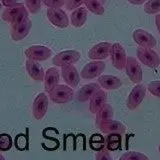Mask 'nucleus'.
Returning a JSON list of instances; mask_svg holds the SVG:
<instances>
[{"mask_svg": "<svg viewBox=\"0 0 160 160\" xmlns=\"http://www.w3.org/2000/svg\"><path fill=\"white\" fill-rule=\"evenodd\" d=\"M74 90L68 85L58 84L52 90L48 92V97L52 102L56 104L68 103L74 98Z\"/></svg>", "mask_w": 160, "mask_h": 160, "instance_id": "obj_1", "label": "nucleus"}, {"mask_svg": "<svg viewBox=\"0 0 160 160\" xmlns=\"http://www.w3.org/2000/svg\"><path fill=\"white\" fill-rule=\"evenodd\" d=\"M136 55L139 61L149 68H157L160 65V58L158 54L152 50V48L138 47L136 50Z\"/></svg>", "mask_w": 160, "mask_h": 160, "instance_id": "obj_2", "label": "nucleus"}, {"mask_svg": "<svg viewBox=\"0 0 160 160\" xmlns=\"http://www.w3.org/2000/svg\"><path fill=\"white\" fill-rule=\"evenodd\" d=\"M81 55L78 51L75 50H65V51H61L58 54H56L52 58V63L54 66L57 67H63L67 66V65H74L77 63Z\"/></svg>", "mask_w": 160, "mask_h": 160, "instance_id": "obj_3", "label": "nucleus"}, {"mask_svg": "<svg viewBox=\"0 0 160 160\" xmlns=\"http://www.w3.org/2000/svg\"><path fill=\"white\" fill-rule=\"evenodd\" d=\"M125 71H126L127 76L129 77L130 81L138 84L141 83L142 78H143V72L141 65H140L139 61L137 59H135L131 56H127V61L125 64Z\"/></svg>", "mask_w": 160, "mask_h": 160, "instance_id": "obj_4", "label": "nucleus"}, {"mask_svg": "<svg viewBox=\"0 0 160 160\" xmlns=\"http://www.w3.org/2000/svg\"><path fill=\"white\" fill-rule=\"evenodd\" d=\"M49 106V97L46 93H39L35 97L32 104V115L36 120H41L45 117Z\"/></svg>", "mask_w": 160, "mask_h": 160, "instance_id": "obj_5", "label": "nucleus"}, {"mask_svg": "<svg viewBox=\"0 0 160 160\" xmlns=\"http://www.w3.org/2000/svg\"><path fill=\"white\" fill-rule=\"evenodd\" d=\"M105 63L102 60H95V61L87 63L82 68L80 72V76L83 79H94L96 77H99L105 70Z\"/></svg>", "mask_w": 160, "mask_h": 160, "instance_id": "obj_6", "label": "nucleus"}, {"mask_svg": "<svg viewBox=\"0 0 160 160\" xmlns=\"http://www.w3.org/2000/svg\"><path fill=\"white\" fill-rule=\"evenodd\" d=\"M146 95V88L141 83L135 85L131 92L129 93L127 97L126 105L129 110H135L140 104L143 102V100Z\"/></svg>", "mask_w": 160, "mask_h": 160, "instance_id": "obj_7", "label": "nucleus"}, {"mask_svg": "<svg viewBox=\"0 0 160 160\" xmlns=\"http://www.w3.org/2000/svg\"><path fill=\"white\" fill-rule=\"evenodd\" d=\"M110 58H111L112 65L117 70H122L125 68V64H126L127 61V55L122 44L117 42L112 44Z\"/></svg>", "mask_w": 160, "mask_h": 160, "instance_id": "obj_8", "label": "nucleus"}, {"mask_svg": "<svg viewBox=\"0 0 160 160\" xmlns=\"http://www.w3.org/2000/svg\"><path fill=\"white\" fill-rule=\"evenodd\" d=\"M46 13H47V18L50 21V23L58 28H61V29L66 28L70 23L68 15L66 14V12L63 11L61 8H58V9L48 8Z\"/></svg>", "mask_w": 160, "mask_h": 160, "instance_id": "obj_9", "label": "nucleus"}, {"mask_svg": "<svg viewBox=\"0 0 160 160\" xmlns=\"http://www.w3.org/2000/svg\"><path fill=\"white\" fill-rule=\"evenodd\" d=\"M52 51L46 46L42 45H33L25 50V56L27 59H31L34 61H45L50 58Z\"/></svg>", "mask_w": 160, "mask_h": 160, "instance_id": "obj_10", "label": "nucleus"}, {"mask_svg": "<svg viewBox=\"0 0 160 160\" xmlns=\"http://www.w3.org/2000/svg\"><path fill=\"white\" fill-rule=\"evenodd\" d=\"M132 37L135 43L138 44L140 47L153 48L157 44L156 39L153 35L143 29H136L133 32Z\"/></svg>", "mask_w": 160, "mask_h": 160, "instance_id": "obj_11", "label": "nucleus"}, {"mask_svg": "<svg viewBox=\"0 0 160 160\" xmlns=\"http://www.w3.org/2000/svg\"><path fill=\"white\" fill-rule=\"evenodd\" d=\"M112 44L109 42H100L94 45L88 51V57L91 60H104L110 56Z\"/></svg>", "mask_w": 160, "mask_h": 160, "instance_id": "obj_12", "label": "nucleus"}, {"mask_svg": "<svg viewBox=\"0 0 160 160\" xmlns=\"http://www.w3.org/2000/svg\"><path fill=\"white\" fill-rule=\"evenodd\" d=\"M61 76L66 85L71 88H76L81 78L74 65H67V66L61 67Z\"/></svg>", "mask_w": 160, "mask_h": 160, "instance_id": "obj_13", "label": "nucleus"}, {"mask_svg": "<svg viewBox=\"0 0 160 160\" xmlns=\"http://www.w3.org/2000/svg\"><path fill=\"white\" fill-rule=\"evenodd\" d=\"M100 85L98 83H88L85 84L84 86H82L80 89H78V91L75 94V99L78 102H86L89 101L90 98L92 97V95L97 91L98 89H100Z\"/></svg>", "mask_w": 160, "mask_h": 160, "instance_id": "obj_14", "label": "nucleus"}, {"mask_svg": "<svg viewBox=\"0 0 160 160\" xmlns=\"http://www.w3.org/2000/svg\"><path fill=\"white\" fill-rule=\"evenodd\" d=\"M25 68H26V71L29 74V76L33 80H35V81H43L45 72L43 67L37 61L27 59L26 62H25Z\"/></svg>", "mask_w": 160, "mask_h": 160, "instance_id": "obj_15", "label": "nucleus"}, {"mask_svg": "<svg viewBox=\"0 0 160 160\" xmlns=\"http://www.w3.org/2000/svg\"><path fill=\"white\" fill-rule=\"evenodd\" d=\"M107 102V93L101 88L95 92L89 100V110L93 114H96L98 110Z\"/></svg>", "mask_w": 160, "mask_h": 160, "instance_id": "obj_16", "label": "nucleus"}, {"mask_svg": "<svg viewBox=\"0 0 160 160\" xmlns=\"http://www.w3.org/2000/svg\"><path fill=\"white\" fill-rule=\"evenodd\" d=\"M60 81V73L57 68L50 67L45 72V76L43 79L44 87L46 92L48 93L50 90H52L55 86H57Z\"/></svg>", "mask_w": 160, "mask_h": 160, "instance_id": "obj_17", "label": "nucleus"}, {"mask_svg": "<svg viewBox=\"0 0 160 160\" xmlns=\"http://www.w3.org/2000/svg\"><path fill=\"white\" fill-rule=\"evenodd\" d=\"M98 128L101 130V132H103L104 134L116 133V134L122 135L126 132V127H125V125L120 121L113 120V119L110 120V121L102 123Z\"/></svg>", "mask_w": 160, "mask_h": 160, "instance_id": "obj_18", "label": "nucleus"}, {"mask_svg": "<svg viewBox=\"0 0 160 160\" xmlns=\"http://www.w3.org/2000/svg\"><path fill=\"white\" fill-rule=\"evenodd\" d=\"M98 84L100 87L106 90H116L121 87L122 82L114 75H100L98 77Z\"/></svg>", "mask_w": 160, "mask_h": 160, "instance_id": "obj_19", "label": "nucleus"}, {"mask_svg": "<svg viewBox=\"0 0 160 160\" xmlns=\"http://www.w3.org/2000/svg\"><path fill=\"white\" fill-rule=\"evenodd\" d=\"M32 27L31 20H27V21L23 22L22 24L18 25L11 28V37L14 41H21L25 37L27 36L30 32V29Z\"/></svg>", "mask_w": 160, "mask_h": 160, "instance_id": "obj_20", "label": "nucleus"}, {"mask_svg": "<svg viewBox=\"0 0 160 160\" xmlns=\"http://www.w3.org/2000/svg\"><path fill=\"white\" fill-rule=\"evenodd\" d=\"M113 115H114L113 107L109 103L106 102L96 113V118H95V123H96V126L99 127L102 123L112 120L113 119Z\"/></svg>", "mask_w": 160, "mask_h": 160, "instance_id": "obj_21", "label": "nucleus"}, {"mask_svg": "<svg viewBox=\"0 0 160 160\" xmlns=\"http://www.w3.org/2000/svg\"><path fill=\"white\" fill-rule=\"evenodd\" d=\"M87 8L86 7H79L72 11L70 15V23H71L74 27L80 28L86 23L87 20Z\"/></svg>", "mask_w": 160, "mask_h": 160, "instance_id": "obj_22", "label": "nucleus"}, {"mask_svg": "<svg viewBox=\"0 0 160 160\" xmlns=\"http://www.w3.org/2000/svg\"><path fill=\"white\" fill-rule=\"evenodd\" d=\"M25 7L26 6H25L23 3H16V4H14L10 7H6L1 14V18L4 20L5 22L11 23L12 20L15 18V16H16V15Z\"/></svg>", "mask_w": 160, "mask_h": 160, "instance_id": "obj_23", "label": "nucleus"}, {"mask_svg": "<svg viewBox=\"0 0 160 160\" xmlns=\"http://www.w3.org/2000/svg\"><path fill=\"white\" fill-rule=\"evenodd\" d=\"M84 4L87 10L95 15H103L105 13L103 4L98 0H85Z\"/></svg>", "mask_w": 160, "mask_h": 160, "instance_id": "obj_24", "label": "nucleus"}, {"mask_svg": "<svg viewBox=\"0 0 160 160\" xmlns=\"http://www.w3.org/2000/svg\"><path fill=\"white\" fill-rule=\"evenodd\" d=\"M105 144H106V148L109 151H113V150L118 149L120 145H121V135L116 133L107 134L106 143Z\"/></svg>", "mask_w": 160, "mask_h": 160, "instance_id": "obj_25", "label": "nucleus"}, {"mask_svg": "<svg viewBox=\"0 0 160 160\" xmlns=\"http://www.w3.org/2000/svg\"><path fill=\"white\" fill-rule=\"evenodd\" d=\"M144 11L150 15L160 13V0H148L144 5Z\"/></svg>", "mask_w": 160, "mask_h": 160, "instance_id": "obj_26", "label": "nucleus"}, {"mask_svg": "<svg viewBox=\"0 0 160 160\" xmlns=\"http://www.w3.org/2000/svg\"><path fill=\"white\" fill-rule=\"evenodd\" d=\"M120 160H149V157L146 154L138 151H128L125 152L121 157Z\"/></svg>", "mask_w": 160, "mask_h": 160, "instance_id": "obj_27", "label": "nucleus"}, {"mask_svg": "<svg viewBox=\"0 0 160 160\" xmlns=\"http://www.w3.org/2000/svg\"><path fill=\"white\" fill-rule=\"evenodd\" d=\"M28 19H29V11L27 10V8L25 7L16 15V16H15V18L12 20V22L10 23L11 24V28L15 27V26H18V25L22 24L23 22L27 21Z\"/></svg>", "mask_w": 160, "mask_h": 160, "instance_id": "obj_28", "label": "nucleus"}, {"mask_svg": "<svg viewBox=\"0 0 160 160\" xmlns=\"http://www.w3.org/2000/svg\"><path fill=\"white\" fill-rule=\"evenodd\" d=\"M25 6H26L29 13L37 14L42 6V0H25Z\"/></svg>", "mask_w": 160, "mask_h": 160, "instance_id": "obj_29", "label": "nucleus"}, {"mask_svg": "<svg viewBox=\"0 0 160 160\" xmlns=\"http://www.w3.org/2000/svg\"><path fill=\"white\" fill-rule=\"evenodd\" d=\"M12 147V139L6 133L0 134V151H8Z\"/></svg>", "mask_w": 160, "mask_h": 160, "instance_id": "obj_30", "label": "nucleus"}, {"mask_svg": "<svg viewBox=\"0 0 160 160\" xmlns=\"http://www.w3.org/2000/svg\"><path fill=\"white\" fill-rule=\"evenodd\" d=\"M67 0H42V3L47 8H54L58 9L61 8L62 6H65Z\"/></svg>", "mask_w": 160, "mask_h": 160, "instance_id": "obj_31", "label": "nucleus"}, {"mask_svg": "<svg viewBox=\"0 0 160 160\" xmlns=\"http://www.w3.org/2000/svg\"><path fill=\"white\" fill-rule=\"evenodd\" d=\"M90 143H91V147L96 150L102 149L105 144L104 139L101 137V135H98V134L93 135V137L91 138V140H90Z\"/></svg>", "mask_w": 160, "mask_h": 160, "instance_id": "obj_32", "label": "nucleus"}, {"mask_svg": "<svg viewBox=\"0 0 160 160\" xmlns=\"http://www.w3.org/2000/svg\"><path fill=\"white\" fill-rule=\"evenodd\" d=\"M95 160H113V158L107 148H102L97 151L95 155Z\"/></svg>", "mask_w": 160, "mask_h": 160, "instance_id": "obj_33", "label": "nucleus"}, {"mask_svg": "<svg viewBox=\"0 0 160 160\" xmlns=\"http://www.w3.org/2000/svg\"><path fill=\"white\" fill-rule=\"evenodd\" d=\"M84 2L85 0H67L66 4H65V7H66L68 11H73V10L81 7L84 4Z\"/></svg>", "mask_w": 160, "mask_h": 160, "instance_id": "obj_34", "label": "nucleus"}, {"mask_svg": "<svg viewBox=\"0 0 160 160\" xmlns=\"http://www.w3.org/2000/svg\"><path fill=\"white\" fill-rule=\"evenodd\" d=\"M148 90L152 95L160 98V81H151L148 84Z\"/></svg>", "mask_w": 160, "mask_h": 160, "instance_id": "obj_35", "label": "nucleus"}, {"mask_svg": "<svg viewBox=\"0 0 160 160\" xmlns=\"http://www.w3.org/2000/svg\"><path fill=\"white\" fill-rule=\"evenodd\" d=\"M0 2L4 7H10L17 3V0H0Z\"/></svg>", "mask_w": 160, "mask_h": 160, "instance_id": "obj_36", "label": "nucleus"}, {"mask_svg": "<svg viewBox=\"0 0 160 160\" xmlns=\"http://www.w3.org/2000/svg\"><path fill=\"white\" fill-rule=\"evenodd\" d=\"M155 25H156V27L158 29V32L160 34V14H156V16H155Z\"/></svg>", "mask_w": 160, "mask_h": 160, "instance_id": "obj_37", "label": "nucleus"}, {"mask_svg": "<svg viewBox=\"0 0 160 160\" xmlns=\"http://www.w3.org/2000/svg\"><path fill=\"white\" fill-rule=\"evenodd\" d=\"M128 1L133 5H142L145 3L146 0H128Z\"/></svg>", "mask_w": 160, "mask_h": 160, "instance_id": "obj_38", "label": "nucleus"}, {"mask_svg": "<svg viewBox=\"0 0 160 160\" xmlns=\"http://www.w3.org/2000/svg\"><path fill=\"white\" fill-rule=\"evenodd\" d=\"M0 160H6V159H5V157L3 156V155H2L1 153H0Z\"/></svg>", "mask_w": 160, "mask_h": 160, "instance_id": "obj_39", "label": "nucleus"}, {"mask_svg": "<svg viewBox=\"0 0 160 160\" xmlns=\"http://www.w3.org/2000/svg\"><path fill=\"white\" fill-rule=\"evenodd\" d=\"M98 1H100L102 4H105V2H106V0H98Z\"/></svg>", "mask_w": 160, "mask_h": 160, "instance_id": "obj_40", "label": "nucleus"}, {"mask_svg": "<svg viewBox=\"0 0 160 160\" xmlns=\"http://www.w3.org/2000/svg\"><path fill=\"white\" fill-rule=\"evenodd\" d=\"M2 6H3V5L1 4V2H0V10H1V8H2Z\"/></svg>", "mask_w": 160, "mask_h": 160, "instance_id": "obj_41", "label": "nucleus"}, {"mask_svg": "<svg viewBox=\"0 0 160 160\" xmlns=\"http://www.w3.org/2000/svg\"><path fill=\"white\" fill-rule=\"evenodd\" d=\"M159 152H160V145H159Z\"/></svg>", "mask_w": 160, "mask_h": 160, "instance_id": "obj_42", "label": "nucleus"}]
</instances>
